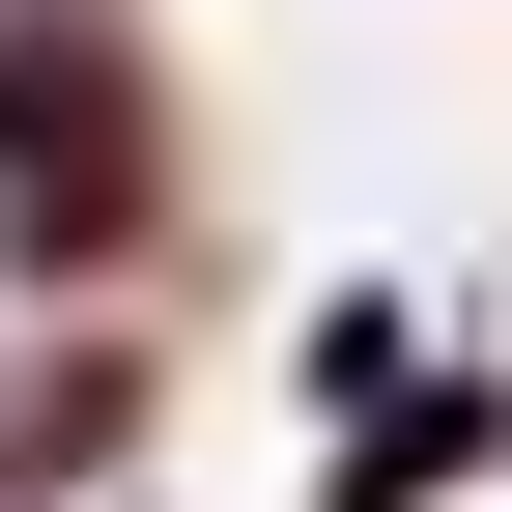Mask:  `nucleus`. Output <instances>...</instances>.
<instances>
[{
    "mask_svg": "<svg viewBox=\"0 0 512 512\" xmlns=\"http://www.w3.org/2000/svg\"><path fill=\"white\" fill-rule=\"evenodd\" d=\"M200 256V86L143 0H0V313H143Z\"/></svg>",
    "mask_w": 512,
    "mask_h": 512,
    "instance_id": "obj_1",
    "label": "nucleus"
},
{
    "mask_svg": "<svg viewBox=\"0 0 512 512\" xmlns=\"http://www.w3.org/2000/svg\"><path fill=\"white\" fill-rule=\"evenodd\" d=\"M143 427H171L143 313H29L0 342V512H143Z\"/></svg>",
    "mask_w": 512,
    "mask_h": 512,
    "instance_id": "obj_2",
    "label": "nucleus"
}]
</instances>
